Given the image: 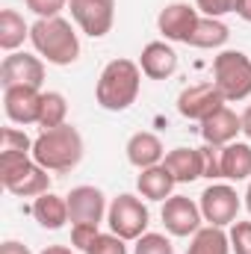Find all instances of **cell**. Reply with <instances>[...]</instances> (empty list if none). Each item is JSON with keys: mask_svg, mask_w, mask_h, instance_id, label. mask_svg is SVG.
Returning <instances> with one entry per match:
<instances>
[{"mask_svg": "<svg viewBox=\"0 0 251 254\" xmlns=\"http://www.w3.org/2000/svg\"><path fill=\"white\" fill-rule=\"evenodd\" d=\"M30 42L36 48V54L51 65H71L80 57V39L71 27V21L65 18H39L30 27Z\"/></svg>", "mask_w": 251, "mask_h": 254, "instance_id": "3", "label": "cell"}, {"mask_svg": "<svg viewBox=\"0 0 251 254\" xmlns=\"http://www.w3.org/2000/svg\"><path fill=\"white\" fill-rule=\"evenodd\" d=\"M163 166L172 172V178L178 184H192L198 178H204V157L201 148H175L166 154Z\"/></svg>", "mask_w": 251, "mask_h": 254, "instance_id": "18", "label": "cell"}, {"mask_svg": "<svg viewBox=\"0 0 251 254\" xmlns=\"http://www.w3.org/2000/svg\"><path fill=\"white\" fill-rule=\"evenodd\" d=\"M33 160L48 172H71L83 160V136L68 122L42 130L33 139Z\"/></svg>", "mask_w": 251, "mask_h": 254, "instance_id": "1", "label": "cell"}, {"mask_svg": "<svg viewBox=\"0 0 251 254\" xmlns=\"http://www.w3.org/2000/svg\"><path fill=\"white\" fill-rule=\"evenodd\" d=\"M0 181L18 198H39L51 192V175L33 154H0Z\"/></svg>", "mask_w": 251, "mask_h": 254, "instance_id": "4", "label": "cell"}, {"mask_svg": "<svg viewBox=\"0 0 251 254\" xmlns=\"http://www.w3.org/2000/svg\"><path fill=\"white\" fill-rule=\"evenodd\" d=\"M175 178H172V172L160 163V166H151V169H142L139 172V178H136V190L142 198H148V201H166V198H172V190H175Z\"/></svg>", "mask_w": 251, "mask_h": 254, "instance_id": "20", "label": "cell"}, {"mask_svg": "<svg viewBox=\"0 0 251 254\" xmlns=\"http://www.w3.org/2000/svg\"><path fill=\"white\" fill-rule=\"evenodd\" d=\"M127 240L116 237V234H98V240L89 246L86 254H127Z\"/></svg>", "mask_w": 251, "mask_h": 254, "instance_id": "29", "label": "cell"}, {"mask_svg": "<svg viewBox=\"0 0 251 254\" xmlns=\"http://www.w3.org/2000/svg\"><path fill=\"white\" fill-rule=\"evenodd\" d=\"M142 86V68L133 60H113L98 77L95 98L110 113H125L130 104H136Z\"/></svg>", "mask_w": 251, "mask_h": 254, "instance_id": "2", "label": "cell"}, {"mask_svg": "<svg viewBox=\"0 0 251 254\" xmlns=\"http://www.w3.org/2000/svg\"><path fill=\"white\" fill-rule=\"evenodd\" d=\"M68 198V216L71 225H101L107 207V198L98 187H74L65 195Z\"/></svg>", "mask_w": 251, "mask_h": 254, "instance_id": "13", "label": "cell"}, {"mask_svg": "<svg viewBox=\"0 0 251 254\" xmlns=\"http://www.w3.org/2000/svg\"><path fill=\"white\" fill-rule=\"evenodd\" d=\"M201 157H204V178L219 181V178H222V148H219V145H207V142H204Z\"/></svg>", "mask_w": 251, "mask_h": 254, "instance_id": "30", "label": "cell"}, {"mask_svg": "<svg viewBox=\"0 0 251 254\" xmlns=\"http://www.w3.org/2000/svg\"><path fill=\"white\" fill-rule=\"evenodd\" d=\"M68 116V101L63 92H42V113H39V127L51 130V127L65 125Z\"/></svg>", "mask_w": 251, "mask_h": 254, "instance_id": "25", "label": "cell"}, {"mask_svg": "<svg viewBox=\"0 0 251 254\" xmlns=\"http://www.w3.org/2000/svg\"><path fill=\"white\" fill-rule=\"evenodd\" d=\"M237 0H195V9L204 12L207 18H222L228 12H234Z\"/></svg>", "mask_w": 251, "mask_h": 254, "instance_id": "33", "label": "cell"}, {"mask_svg": "<svg viewBox=\"0 0 251 254\" xmlns=\"http://www.w3.org/2000/svg\"><path fill=\"white\" fill-rule=\"evenodd\" d=\"M98 225H71V246L80 252H89V246L98 240Z\"/></svg>", "mask_w": 251, "mask_h": 254, "instance_id": "31", "label": "cell"}, {"mask_svg": "<svg viewBox=\"0 0 251 254\" xmlns=\"http://www.w3.org/2000/svg\"><path fill=\"white\" fill-rule=\"evenodd\" d=\"M107 222H110V231L116 237H122V240H139L148 231L151 213L142 204V198H136L130 192H122L119 198H113V204L107 210Z\"/></svg>", "mask_w": 251, "mask_h": 254, "instance_id": "6", "label": "cell"}, {"mask_svg": "<svg viewBox=\"0 0 251 254\" xmlns=\"http://www.w3.org/2000/svg\"><path fill=\"white\" fill-rule=\"evenodd\" d=\"M219 107H225V95L219 92L216 83H195L178 95V113L189 122H204Z\"/></svg>", "mask_w": 251, "mask_h": 254, "instance_id": "9", "label": "cell"}, {"mask_svg": "<svg viewBox=\"0 0 251 254\" xmlns=\"http://www.w3.org/2000/svg\"><path fill=\"white\" fill-rule=\"evenodd\" d=\"M24 39H30V27L24 15L18 9H3L0 12V48L15 54V48L24 45Z\"/></svg>", "mask_w": 251, "mask_h": 254, "instance_id": "22", "label": "cell"}, {"mask_svg": "<svg viewBox=\"0 0 251 254\" xmlns=\"http://www.w3.org/2000/svg\"><path fill=\"white\" fill-rule=\"evenodd\" d=\"M71 3V18L74 24L92 36V39H104L113 30L116 21V0H68Z\"/></svg>", "mask_w": 251, "mask_h": 254, "instance_id": "8", "label": "cell"}, {"mask_svg": "<svg viewBox=\"0 0 251 254\" xmlns=\"http://www.w3.org/2000/svg\"><path fill=\"white\" fill-rule=\"evenodd\" d=\"M246 207H249V213H251V184H249V192H246Z\"/></svg>", "mask_w": 251, "mask_h": 254, "instance_id": "38", "label": "cell"}, {"mask_svg": "<svg viewBox=\"0 0 251 254\" xmlns=\"http://www.w3.org/2000/svg\"><path fill=\"white\" fill-rule=\"evenodd\" d=\"M42 254H74L68 246H48V249H42Z\"/></svg>", "mask_w": 251, "mask_h": 254, "instance_id": "36", "label": "cell"}, {"mask_svg": "<svg viewBox=\"0 0 251 254\" xmlns=\"http://www.w3.org/2000/svg\"><path fill=\"white\" fill-rule=\"evenodd\" d=\"M240 133H243V116H237V113L228 110V107H219L210 119L201 122V136H204L207 145L225 148V145H231Z\"/></svg>", "mask_w": 251, "mask_h": 254, "instance_id": "15", "label": "cell"}, {"mask_svg": "<svg viewBox=\"0 0 251 254\" xmlns=\"http://www.w3.org/2000/svg\"><path fill=\"white\" fill-rule=\"evenodd\" d=\"M231 39V30H228V24L225 21H219V18H201L198 21V27H195V33H192V48H222L225 42Z\"/></svg>", "mask_w": 251, "mask_h": 254, "instance_id": "24", "label": "cell"}, {"mask_svg": "<svg viewBox=\"0 0 251 254\" xmlns=\"http://www.w3.org/2000/svg\"><path fill=\"white\" fill-rule=\"evenodd\" d=\"M139 68L145 77L151 80H166L178 71V54L172 45L166 42H148L142 48V57H139Z\"/></svg>", "mask_w": 251, "mask_h": 254, "instance_id": "16", "label": "cell"}, {"mask_svg": "<svg viewBox=\"0 0 251 254\" xmlns=\"http://www.w3.org/2000/svg\"><path fill=\"white\" fill-rule=\"evenodd\" d=\"M0 83H3V89H9V86L42 89V83H45V63H42V57L9 54L3 60V65H0Z\"/></svg>", "mask_w": 251, "mask_h": 254, "instance_id": "11", "label": "cell"}, {"mask_svg": "<svg viewBox=\"0 0 251 254\" xmlns=\"http://www.w3.org/2000/svg\"><path fill=\"white\" fill-rule=\"evenodd\" d=\"M24 3H27V9H30L33 15H39V18H57L65 6H68V0H24Z\"/></svg>", "mask_w": 251, "mask_h": 254, "instance_id": "32", "label": "cell"}, {"mask_svg": "<svg viewBox=\"0 0 251 254\" xmlns=\"http://www.w3.org/2000/svg\"><path fill=\"white\" fill-rule=\"evenodd\" d=\"M213 83L225 101H246L251 95V60L243 51H222L213 60Z\"/></svg>", "mask_w": 251, "mask_h": 254, "instance_id": "5", "label": "cell"}, {"mask_svg": "<svg viewBox=\"0 0 251 254\" xmlns=\"http://www.w3.org/2000/svg\"><path fill=\"white\" fill-rule=\"evenodd\" d=\"M0 254H33L24 243H18V240H6L3 246H0Z\"/></svg>", "mask_w": 251, "mask_h": 254, "instance_id": "34", "label": "cell"}, {"mask_svg": "<svg viewBox=\"0 0 251 254\" xmlns=\"http://www.w3.org/2000/svg\"><path fill=\"white\" fill-rule=\"evenodd\" d=\"M198 21H201L198 9L189 6V3H169V6L157 15L160 33H163L169 42H181V45H189V42H192V33H195Z\"/></svg>", "mask_w": 251, "mask_h": 254, "instance_id": "12", "label": "cell"}, {"mask_svg": "<svg viewBox=\"0 0 251 254\" xmlns=\"http://www.w3.org/2000/svg\"><path fill=\"white\" fill-rule=\"evenodd\" d=\"M201 216L207 225H216V228H228L237 222V213H240V195L234 187L228 184H210L207 190L201 192Z\"/></svg>", "mask_w": 251, "mask_h": 254, "instance_id": "7", "label": "cell"}, {"mask_svg": "<svg viewBox=\"0 0 251 254\" xmlns=\"http://www.w3.org/2000/svg\"><path fill=\"white\" fill-rule=\"evenodd\" d=\"M133 254H175V246L163 234H142L133 246Z\"/></svg>", "mask_w": 251, "mask_h": 254, "instance_id": "27", "label": "cell"}, {"mask_svg": "<svg viewBox=\"0 0 251 254\" xmlns=\"http://www.w3.org/2000/svg\"><path fill=\"white\" fill-rule=\"evenodd\" d=\"M201 207L187 195H172L163 204V225L172 237H195L201 231Z\"/></svg>", "mask_w": 251, "mask_h": 254, "instance_id": "10", "label": "cell"}, {"mask_svg": "<svg viewBox=\"0 0 251 254\" xmlns=\"http://www.w3.org/2000/svg\"><path fill=\"white\" fill-rule=\"evenodd\" d=\"M243 133H246V136L251 139V107L246 110V113H243Z\"/></svg>", "mask_w": 251, "mask_h": 254, "instance_id": "37", "label": "cell"}, {"mask_svg": "<svg viewBox=\"0 0 251 254\" xmlns=\"http://www.w3.org/2000/svg\"><path fill=\"white\" fill-rule=\"evenodd\" d=\"M127 160H130V166H136L142 172V169L160 166L166 160V148H163V142H160L157 133L139 130V133H133L127 139Z\"/></svg>", "mask_w": 251, "mask_h": 254, "instance_id": "17", "label": "cell"}, {"mask_svg": "<svg viewBox=\"0 0 251 254\" xmlns=\"http://www.w3.org/2000/svg\"><path fill=\"white\" fill-rule=\"evenodd\" d=\"M228 237L234 254H251V222H234Z\"/></svg>", "mask_w": 251, "mask_h": 254, "instance_id": "28", "label": "cell"}, {"mask_svg": "<svg viewBox=\"0 0 251 254\" xmlns=\"http://www.w3.org/2000/svg\"><path fill=\"white\" fill-rule=\"evenodd\" d=\"M222 178H228V181H249L251 178L249 142H231L222 148Z\"/></svg>", "mask_w": 251, "mask_h": 254, "instance_id": "21", "label": "cell"}, {"mask_svg": "<svg viewBox=\"0 0 251 254\" xmlns=\"http://www.w3.org/2000/svg\"><path fill=\"white\" fill-rule=\"evenodd\" d=\"M3 110H6V119L15 125H39L42 92L33 86H9L3 89Z\"/></svg>", "mask_w": 251, "mask_h": 254, "instance_id": "14", "label": "cell"}, {"mask_svg": "<svg viewBox=\"0 0 251 254\" xmlns=\"http://www.w3.org/2000/svg\"><path fill=\"white\" fill-rule=\"evenodd\" d=\"M187 254H231V237L225 234V228L207 225L192 237Z\"/></svg>", "mask_w": 251, "mask_h": 254, "instance_id": "23", "label": "cell"}, {"mask_svg": "<svg viewBox=\"0 0 251 254\" xmlns=\"http://www.w3.org/2000/svg\"><path fill=\"white\" fill-rule=\"evenodd\" d=\"M0 154H33V139L24 130L3 127L0 130Z\"/></svg>", "mask_w": 251, "mask_h": 254, "instance_id": "26", "label": "cell"}, {"mask_svg": "<svg viewBox=\"0 0 251 254\" xmlns=\"http://www.w3.org/2000/svg\"><path fill=\"white\" fill-rule=\"evenodd\" d=\"M33 219L48 228V231H60L65 222L71 219L68 216V198L65 195H57V192H45L33 201Z\"/></svg>", "mask_w": 251, "mask_h": 254, "instance_id": "19", "label": "cell"}, {"mask_svg": "<svg viewBox=\"0 0 251 254\" xmlns=\"http://www.w3.org/2000/svg\"><path fill=\"white\" fill-rule=\"evenodd\" d=\"M234 12H237V15H240L243 21H249V24H251V0H237Z\"/></svg>", "mask_w": 251, "mask_h": 254, "instance_id": "35", "label": "cell"}]
</instances>
